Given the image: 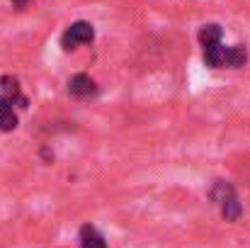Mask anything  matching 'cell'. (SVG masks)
I'll return each mask as SVG.
<instances>
[{"mask_svg": "<svg viewBox=\"0 0 250 248\" xmlns=\"http://www.w3.org/2000/svg\"><path fill=\"white\" fill-rule=\"evenodd\" d=\"M68 92H71V97H76V100H87V97L97 95V83L92 81L90 76H85V73H76V76L68 81Z\"/></svg>", "mask_w": 250, "mask_h": 248, "instance_id": "cell-3", "label": "cell"}, {"mask_svg": "<svg viewBox=\"0 0 250 248\" xmlns=\"http://www.w3.org/2000/svg\"><path fill=\"white\" fill-rule=\"evenodd\" d=\"M17 127V114H15V105L0 95V132H12Z\"/></svg>", "mask_w": 250, "mask_h": 248, "instance_id": "cell-5", "label": "cell"}, {"mask_svg": "<svg viewBox=\"0 0 250 248\" xmlns=\"http://www.w3.org/2000/svg\"><path fill=\"white\" fill-rule=\"evenodd\" d=\"M248 61V49L243 44H233V46H226V54H224V66L229 68H241L246 66Z\"/></svg>", "mask_w": 250, "mask_h": 248, "instance_id": "cell-6", "label": "cell"}, {"mask_svg": "<svg viewBox=\"0 0 250 248\" xmlns=\"http://www.w3.org/2000/svg\"><path fill=\"white\" fill-rule=\"evenodd\" d=\"M92 39H95V27H92L90 22H85V20H78V22L68 24L66 32L61 34V46H63L66 51H73V49H78V46L90 44Z\"/></svg>", "mask_w": 250, "mask_h": 248, "instance_id": "cell-2", "label": "cell"}, {"mask_svg": "<svg viewBox=\"0 0 250 248\" xmlns=\"http://www.w3.org/2000/svg\"><path fill=\"white\" fill-rule=\"evenodd\" d=\"M209 200L221 209V217L226 222H238L243 217V204L238 200V192L231 182L226 180H214L211 190H209Z\"/></svg>", "mask_w": 250, "mask_h": 248, "instance_id": "cell-1", "label": "cell"}, {"mask_svg": "<svg viewBox=\"0 0 250 248\" xmlns=\"http://www.w3.org/2000/svg\"><path fill=\"white\" fill-rule=\"evenodd\" d=\"M0 95H5L12 105H17V107H27V97L22 95V90H20V83L17 78H12V76H2L0 78Z\"/></svg>", "mask_w": 250, "mask_h": 248, "instance_id": "cell-4", "label": "cell"}, {"mask_svg": "<svg viewBox=\"0 0 250 248\" xmlns=\"http://www.w3.org/2000/svg\"><path fill=\"white\" fill-rule=\"evenodd\" d=\"M10 2H15V5H20V7H22V5H24L27 0H10Z\"/></svg>", "mask_w": 250, "mask_h": 248, "instance_id": "cell-8", "label": "cell"}, {"mask_svg": "<svg viewBox=\"0 0 250 248\" xmlns=\"http://www.w3.org/2000/svg\"><path fill=\"white\" fill-rule=\"evenodd\" d=\"M81 248H107V241L92 224H83L81 226Z\"/></svg>", "mask_w": 250, "mask_h": 248, "instance_id": "cell-7", "label": "cell"}]
</instances>
